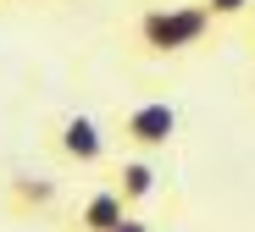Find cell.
Listing matches in <instances>:
<instances>
[{"label":"cell","instance_id":"obj_6","mask_svg":"<svg viewBox=\"0 0 255 232\" xmlns=\"http://www.w3.org/2000/svg\"><path fill=\"white\" fill-rule=\"evenodd\" d=\"M117 188H122V199H128V205L150 199V194H155V166H150L144 155H128V160H117Z\"/></svg>","mask_w":255,"mask_h":232},{"label":"cell","instance_id":"obj_3","mask_svg":"<svg viewBox=\"0 0 255 232\" xmlns=\"http://www.w3.org/2000/svg\"><path fill=\"white\" fill-rule=\"evenodd\" d=\"M56 150H61L72 166H100V155H106V133H100L89 116H61V127H56Z\"/></svg>","mask_w":255,"mask_h":232},{"label":"cell","instance_id":"obj_9","mask_svg":"<svg viewBox=\"0 0 255 232\" xmlns=\"http://www.w3.org/2000/svg\"><path fill=\"white\" fill-rule=\"evenodd\" d=\"M250 44H255V17H250Z\"/></svg>","mask_w":255,"mask_h":232},{"label":"cell","instance_id":"obj_8","mask_svg":"<svg viewBox=\"0 0 255 232\" xmlns=\"http://www.w3.org/2000/svg\"><path fill=\"white\" fill-rule=\"evenodd\" d=\"M117 232H155V227H150V221H144V216H133V210H128V216H122V221H117Z\"/></svg>","mask_w":255,"mask_h":232},{"label":"cell","instance_id":"obj_7","mask_svg":"<svg viewBox=\"0 0 255 232\" xmlns=\"http://www.w3.org/2000/svg\"><path fill=\"white\" fill-rule=\"evenodd\" d=\"M205 6H211V17L222 22V17H244V11H250V0H205Z\"/></svg>","mask_w":255,"mask_h":232},{"label":"cell","instance_id":"obj_5","mask_svg":"<svg viewBox=\"0 0 255 232\" xmlns=\"http://www.w3.org/2000/svg\"><path fill=\"white\" fill-rule=\"evenodd\" d=\"M128 210H133V205H128V199H122V188L111 182V188H100V194L83 199L72 221H78V232H117V221H122Z\"/></svg>","mask_w":255,"mask_h":232},{"label":"cell","instance_id":"obj_2","mask_svg":"<svg viewBox=\"0 0 255 232\" xmlns=\"http://www.w3.org/2000/svg\"><path fill=\"white\" fill-rule=\"evenodd\" d=\"M117 133H122V144H133V150H166L178 138V111L166 100H144V105H133L117 122Z\"/></svg>","mask_w":255,"mask_h":232},{"label":"cell","instance_id":"obj_1","mask_svg":"<svg viewBox=\"0 0 255 232\" xmlns=\"http://www.w3.org/2000/svg\"><path fill=\"white\" fill-rule=\"evenodd\" d=\"M211 22L217 17H211L205 0H189V6H150L133 22V33H139L144 56H183V50H194V44H205Z\"/></svg>","mask_w":255,"mask_h":232},{"label":"cell","instance_id":"obj_4","mask_svg":"<svg viewBox=\"0 0 255 232\" xmlns=\"http://www.w3.org/2000/svg\"><path fill=\"white\" fill-rule=\"evenodd\" d=\"M56 199H61L56 177H39V171L6 177V205H11L17 216H45V210H56Z\"/></svg>","mask_w":255,"mask_h":232}]
</instances>
